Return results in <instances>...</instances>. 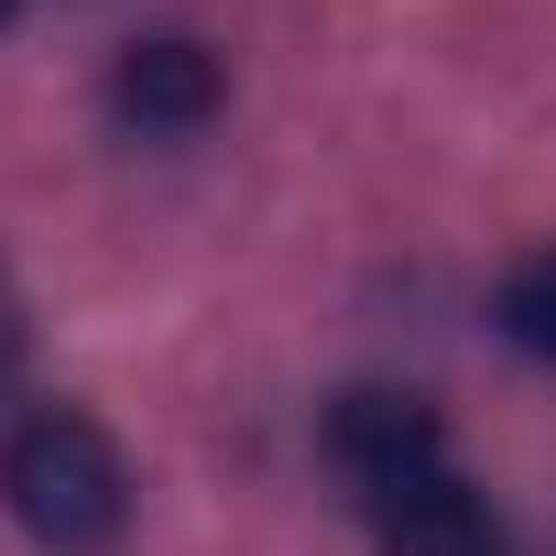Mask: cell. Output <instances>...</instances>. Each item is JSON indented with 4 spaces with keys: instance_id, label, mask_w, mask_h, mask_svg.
Segmentation results:
<instances>
[{
    "instance_id": "5b68a950",
    "label": "cell",
    "mask_w": 556,
    "mask_h": 556,
    "mask_svg": "<svg viewBox=\"0 0 556 556\" xmlns=\"http://www.w3.org/2000/svg\"><path fill=\"white\" fill-rule=\"evenodd\" d=\"M491 317H502V339H513L523 361H556V240H545V251H523V262L502 273Z\"/></svg>"
},
{
    "instance_id": "52a82bcc",
    "label": "cell",
    "mask_w": 556,
    "mask_h": 556,
    "mask_svg": "<svg viewBox=\"0 0 556 556\" xmlns=\"http://www.w3.org/2000/svg\"><path fill=\"white\" fill-rule=\"evenodd\" d=\"M12 12H23V0H0V23H12Z\"/></svg>"
},
{
    "instance_id": "8992f818",
    "label": "cell",
    "mask_w": 556,
    "mask_h": 556,
    "mask_svg": "<svg viewBox=\"0 0 556 556\" xmlns=\"http://www.w3.org/2000/svg\"><path fill=\"white\" fill-rule=\"evenodd\" d=\"M12 371H23V317H12V295H0V393H12Z\"/></svg>"
},
{
    "instance_id": "7a4b0ae2",
    "label": "cell",
    "mask_w": 556,
    "mask_h": 556,
    "mask_svg": "<svg viewBox=\"0 0 556 556\" xmlns=\"http://www.w3.org/2000/svg\"><path fill=\"white\" fill-rule=\"evenodd\" d=\"M328 458H339V480L371 502V491H393V480L437 469V458H447V426H437V404H426V393L361 382V393H339V404H328Z\"/></svg>"
},
{
    "instance_id": "6da1fadb",
    "label": "cell",
    "mask_w": 556,
    "mask_h": 556,
    "mask_svg": "<svg viewBox=\"0 0 556 556\" xmlns=\"http://www.w3.org/2000/svg\"><path fill=\"white\" fill-rule=\"evenodd\" d=\"M0 502L12 523L55 556H99L121 523H131V458L110 447L99 415L77 404H34L12 437H0Z\"/></svg>"
},
{
    "instance_id": "3957f363",
    "label": "cell",
    "mask_w": 556,
    "mask_h": 556,
    "mask_svg": "<svg viewBox=\"0 0 556 556\" xmlns=\"http://www.w3.org/2000/svg\"><path fill=\"white\" fill-rule=\"evenodd\" d=\"M361 513H371L382 556H502V523H491V502L469 491V469H458V458H437V469H415V480L371 491Z\"/></svg>"
},
{
    "instance_id": "277c9868",
    "label": "cell",
    "mask_w": 556,
    "mask_h": 556,
    "mask_svg": "<svg viewBox=\"0 0 556 556\" xmlns=\"http://www.w3.org/2000/svg\"><path fill=\"white\" fill-rule=\"evenodd\" d=\"M110 110H121V131H142V142H186V131H207V110H218V55L186 45V34H153V45H131V55L110 66Z\"/></svg>"
}]
</instances>
